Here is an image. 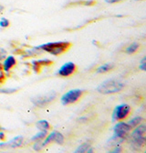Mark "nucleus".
<instances>
[{
	"instance_id": "nucleus-1",
	"label": "nucleus",
	"mask_w": 146,
	"mask_h": 153,
	"mask_svg": "<svg viewBox=\"0 0 146 153\" xmlns=\"http://www.w3.org/2000/svg\"><path fill=\"white\" fill-rule=\"evenodd\" d=\"M71 47V43L69 41H56V42H48L46 44H42L40 46L37 47L39 51H47L51 55L54 56H59V55L67 51Z\"/></svg>"
},
{
	"instance_id": "nucleus-2",
	"label": "nucleus",
	"mask_w": 146,
	"mask_h": 153,
	"mask_svg": "<svg viewBox=\"0 0 146 153\" xmlns=\"http://www.w3.org/2000/svg\"><path fill=\"white\" fill-rule=\"evenodd\" d=\"M124 88V83L119 80L112 79L103 82L101 85L97 88V91L103 94H115L122 91Z\"/></svg>"
},
{
	"instance_id": "nucleus-3",
	"label": "nucleus",
	"mask_w": 146,
	"mask_h": 153,
	"mask_svg": "<svg viewBox=\"0 0 146 153\" xmlns=\"http://www.w3.org/2000/svg\"><path fill=\"white\" fill-rule=\"evenodd\" d=\"M145 136H146V127L145 126H139L131 132V144L135 149H140L141 147L144 146L145 144Z\"/></svg>"
},
{
	"instance_id": "nucleus-4",
	"label": "nucleus",
	"mask_w": 146,
	"mask_h": 153,
	"mask_svg": "<svg viewBox=\"0 0 146 153\" xmlns=\"http://www.w3.org/2000/svg\"><path fill=\"white\" fill-rule=\"evenodd\" d=\"M83 94V91L81 89H73L70 90L69 92H67L66 94H64L61 98L60 101L62 103L63 105H68L70 104H73L75 102H77Z\"/></svg>"
},
{
	"instance_id": "nucleus-5",
	"label": "nucleus",
	"mask_w": 146,
	"mask_h": 153,
	"mask_svg": "<svg viewBox=\"0 0 146 153\" xmlns=\"http://www.w3.org/2000/svg\"><path fill=\"white\" fill-rule=\"evenodd\" d=\"M131 106L127 104L117 105L112 112V121H120L128 117L131 112Z\"/></svg>"
},
{
	"instance_id": "nucleus-6",
	"label": "nucleus",
	"mask_w": 146,
	"mask_h": 153,
	"mask_svg": "<svg viewBox=\"0 0 146 153\" xmlns=\"http://www.w3.org/2000/svg\"><path fill=\"white\" fill-rule=\"evenodd\" d=\"M56 93L55 92H52L49 93L46 95H39L37 96L35 98H32V103L38 107H45L46 105H48L49 103H51L53 100L56 98Z\"/></svg>"
},
{
	"instance_id": "nucleus-7",
	"label": "nucleus",
	"mask_w": 146,
	"mask_h": 153,
	"mask_svg": "<svg viewBox=\"0 0 146 153\" xmlns=\"http://www.w3.org/2000/svg\"><path fill=\"white\" fill-rule=\"evenodd\" d=\"M131 130V127L128 123L119 122L114 127V136L121 138H125Z\"/></svg>"
},
{
	"instance_id": "nucleus-8",
	"label": "nucleus",
	"mask_w": 146,
	"mask_h": 153,
	"mask_svg": "<svg viewBox=\"0 0 146 153\" xmlns=\"http://www.w3.org/2000/svg\"><path fill=\"white\" fill-rule=\"evenodd\" d=\"M76 71H77V66L75 65V63L70 62L63 64L57 74L61 77H69L73 74H75Z\"/></svg>"
},
{
	"instance_id": "nucleus-9",
	"label": "nucleus",
	"mask_w": 146,
	"mask_h": 153,
	"mask_svg": "<svg viewBox=\"0 0 146 153\" xmlns=\"http://www.w3.org/2000/svg\"><path fill=\"white\" fill-rule=\"evenodd\" d=\"M24 141V137L22 136H18L16 137L15 138H13L10 141L7 142V143H0V148H13L16 149L18 148L20 146H22Z\"/></svg>"
},
{
	"instance_id": "nucleus-10",
	"label": "nucleus",
	"mask_w": 146,
	"mask_h": 153,
	"mask_svg": "<svg viewBox=\"0 0 146 153\" xmlns=\"http://www.w3.org/2000/svg\"><path fill=\"white\" fill-rule=\"evenodd\" d=\"M52 64V62L45 59V60H39V61H34L32 62V69L35 73H39L41 71V69L43 66H48Z\"/></svg>"
},
{
	"instance_id": "nucleus-11",
	"label": "nucleus",
	"mask_w": 146,
	"mask_h": 153,
	"mask_svg": "<svg viewBox=\"0 0 146 153\" xmlns=\"http://www.w3.org/2000/svg\"><path fill=\"white\" fill-rule=\"evenodd\" d=\"M17 63V61L15 59L14 56H7V58L5 59L4 62H3V71L5 72H9L10 69H12Z\"/></svg>"
},
{
	"instance_id": "nucleus-12",
	"label": "nucleus",
	"mask_w": 146,
	"mask_h": 153,
	"mask_svg": "<svg viewBox=\"0 0 146 153\" xmlns=\"http://www.w3.org/2000/svg\"><path fill=\"white\" fill-rule=\"evenodd\" d=\"M113 68H114V64L113 63L107 62V63H104V64L101 65L96 70V72L98 74H104V73H107L109 71H112Z\"/></svg>"
},
{
	"instance_id": "nucleus-13",
	"label": "nucleus",
	"mask_w": 146,
	"mask_h": 153,
	"mask_svg": "<svg viewBox=\"0 0 146 153\" xmlns=\"http://www.w3.org/2000/svg\"><path fill=\"white\" fill-rule=\"evenodd\" d=\"M36 127L41 131H48L50 129V125L47 120H39L37 122Z\"/></svg>"
},
{
	"instance_id": "nucleus-14",
	"label": "nucleus",
	"mask_w": 146,
	"mask_h": 153,
	"mask_svg": "<svg viewBox=\"0 0 146 153\" xmlns=\"http://www.w3.org/2000/svg\"><path fill=\"white\" fill-rule=\"evenodd\" d=\"M139 47H140L139 43H137V42H132L131 45H129V46L126 48L125 52H126L127 54H132V53H134V52H136V51H138Z\"/></svg>"
},
{
	"instance_id": "nucleus-15",
	"label": "nucleus",
	"mask_w": 146,
	"mask_h": 153,
	"mask_svg": "<svg viewBox=\"0 0 146 153\" xmlns=\"http://www.w3.org/2000/svg\"><path fill=\"white\" fill-rule=\"evenodd\" d=\"M55 135H56V131H52L51 134H49L48 137H45V141L42 143L43 147H45L46 145L51 143V142H54V140H55Z\"/></svg>"
},
{
	"instance_id": "nucleus-16",
	"label": "nucleus",
	"mask_w": 146,
	"mask_h": 153,
	"mask_svg": "<svg viewBox=\"0 0 146 153\" xmlns=\"http://www.w3.org/2000/svg\"><path fill=\"white\" fill-rule=\"evenodd\" d=\"M47 136V131H41L39 132L38 134L35 135L32 138H31V141H39L41 140H44Z\"/></svg>"
},
{
	"instance_id": "nucleus-17",
	"label": "nucleus",
	"mask_w": 146,
	"mask_h": 153,
	"mask_svg": "<svg viewBox=\"0 0 146 153\" xmlns=\"http://www.w3.org/2000/svg\"><path fill=\"white\" fill-rule=\"evenodd\" d=\"M142 121V118L141 117H134V118H132L131 120H130L128 124L130 125V126L131 127V128H132L137 127Z\"/></svg>"
},
{
	"instance_id": "nucleus-18",
	"label": "nucleus",
	"mask_w": 146,
	"mask_h": 153,
	"mask_svg": "<svg viewBox=\"0 0 146 153\" xmlns=\"http://www.w3.org/2000/svg\"><path fill=\"white\" fill-rule=\"evenodd\" d=\"M90 147V143H83L82 145L79 146L77 149H76V153H84V152H87L88 149Z\"/></svg>"
},
{
	"instance_id": "nucleus-19",
	"label": "nucleus",
	"mask_w": 146,
	"mask_h": 153,
	"mask_svg": "<svg viewBox=\"0 0 146 153\" xmlns=\"http://www.w3.org/2000/svg\"><path fill=\"white\" fill-rule=\"evenodd\" d=\"M54 142H56V143H58V144H59V145H61V144L64 143V137H63V135H62L61 133L56 131Z\"/></svg>"
},
{
	"instance_id": "nucleus-20",
	"label": "nucleus",
	"mask_w": 146,
	"mask_h": 153,
	"mask_svg": "<svg viewBox=\"0 0 146 153\" xmlns=\"http://www.w3.org/2000/svg\"><path fill=\"white\" fill-rule=\"evenodd\" d=\"M19 89L18 88H3L0 89V93L1 94H14L18 92Z\"/></svg>"
},
{
	"instance_id": "nucleus-21",
	"label": "nucleus",
	"mask_w": 146,
	"mask_h": 153,
	"mask_svg": "<svg viewBox=\"0 0 146 153\" xmlns=\"http://www.w3.org/2000/svg\"><path fill=\"white\" fill-rule=\"evenodd\" d=\"M9 25H10V22H9V20L8 19H7L6 18H2V19H0V27H9Z\"/></svg>"
},
{
	"instance_id": "nucleus-22",
	"label": "nucleus",
	"mask_w": 146,
	"mask_h": 153,
	"mask_svg": "<svg viewBox=\"0 0 146 153\" xmlns=\"http://www.w3.org/2000/svg\"><path fill=\"white\" fill-rule=\"evenodd\" d=\"M43 148H44V147H43L42 143H39L38 141H36V143H35V145H34V147H33V149H34L35 150H37V151L42 149Z\"/></svg>"
},
{
	"instance_id": "nucleus-23",
	"label": "nucleus",
	"mask_w": 146,
	"mask_h": 153,
	"mask_svg": "<svg viewBox=\"0 0 146 153\" xmlns=\"http://www.w3.org/2000/svg\"><path fill=\"white\" fill-rule=\"evenodd\" d=\"M145 65H146V58H143L139 65V69H141L142 71H145L146 68H145Z\"/></svg>"
},
{
	"instance_id": "nucleus-24",
	"label": "nucleus",
	"mask_w": 146,
	"mask_h": 153,
	"mask_svg": "<svg viewBox=\"0 0 146 153\" xmlns=\"http://www.w3.org/2000/svg\"><path fill=\"white\" fill-rule=\"evenodd\" d=\"M6 54H7L6 51H4L3 49H0V60H2L3 58H5Z\"/></svg>"
},
{
	"instance_id": "nucleus-25",
	"label": "nucleus",
	"mask_w": 146,
	"mask_h": 153,
	"mask_svg": "<svg viewBox=\"0 0 146 153\" xmlns=\"http://www.w3.org/2000/svg\"><path fill=\"white\" fill-rule=\"evenodd\" d=\"M123 0H106V2L110 3V4H113V3H117V2H121Z\"/></svg>"
},
{
	"instance_id": "nucleus-26",
	"label": "nucleus",
	"mask_w": 146,
	"mask_h": 153,
	"mask_svg": "<svg viewBox=\"0 0 146 153\" xmlns=\"http://www.w3.org/2000/svg\"><path fill=\"white\" fill-rule=\"evenodd\" d=\"M121 150H122V149H121L120 147H116V148H115V149H113V150H112V153H116V152H121Z\"/></svg>"
},
{
	"instance_id": "nucleus-27",
	"label": "nucleus",
	"mask_w": 146,
	"mask_h": 153,
	"mask_svg": "<svg viewBox=\"0 0 146 153\" xmlns=\"http://www.w3.org/2000/svg\"><path fill=\"white\" fill-rule=\"evenodd\" d=\"M5 80V75L3 74V73H0V82H2Z\"/></svg>"
},
{
	"instance_id": "nucleus-28",
	"label": "nucleus",
	"mask_w": 146,
	"mask_h": 153,
	"mask_svg": "<svg viewBox=\"0 0 146 153\" xmlns=\"http://www.w3.org/2000/svg\"><path fill=\"white\" fill-rule=\"evenodd\" d=\"M4 138H5V134H4V132L0 131V140H4Z\"/></svg>"
},
{
	"instance_id": "nucleus-29",
	"label": "nucleus",
	"mask_w": 146,
	"mask_h": 153,
	"mask_svg": "<svg viewBox=\"0 0 146 153\" xmlns=\"http://www.w3.org/2000/svg\"><path fill=\"white\" fill-rule=\"evenodd\" d=\"M4 10V7L2 6V5H0V14L2 13V11Z\"/></svg>"
}]
</instances>
